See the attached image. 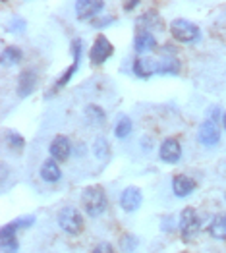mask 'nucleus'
<instances>
[{
	"instance_id": "f257e3e1",
	"label": "nucleus",
	"mask_w": 226,
	"mask_h": 253,
	"mask_svg": "<svg viewBox=\"0 0 226 253\" xmlns=\"http://www.w3.org/2000/svg\"><path fill=\"white\" fill-rule=\"evenodd\" d=\"M82 205L85 214H89L91 218L101 216L106 207H108V199H106V191L101 186H89L82 191Z\"/></svg>"
},
{
	"instance_id": "f03ea898",
	"label": "nucleus",
	"mask_w": 226,
	"mask_h": 253,
	"mask_svg": "<svg viewBox=\"0 0 226 253\" xmlns=\"http://www.w3.org/2000/svg\"><path fill=\"white\" fill-rule=\"evenodd\" d=\"M58 226L70 236H78L83 230V216L72 205H66L58 211Z\"/></svg>"
},
{
	"instance_id": "7ed1b4c3",
	"label": "nucleus",
	"mask_w": 226,
	"mask_h": 253,
	"mask_svg": "<svg viewBox=\"0 0 226 253\" xmlns=\"http://www.w3.org/2000/svg\"><path fill=\"white\" fill-rule=\"evenodd\" d=\"M178 230H180V236L184 240H191L195 238L199 230H201V218L197 211L193 207H185L182 209L180 216H178Z\"/></svg>"
},
{
	"instance_id": "20e7f679",
	"label": "nucleus",
	"mask_w": 226,
	"mask_h": 253,
	"mask_svg": "<svg viewBox=\"0 0 226 253\" xmlns=\"http://www.w3.org/2000/svg\"><path fill=\"white\" fill-rule=\"evenodd\" d=\"M168 29H170V35L178 42H195L199 39V27L189 20H182V18L172 20Z\"/></svg>"
},
{
	"instance_id": "39448f33",
	"label": "nucleus",
	"mask_w": 226,
	"mask_h": 253,
	"mask_svg": "<svg viewBox=\"0 0 226 253\" xmlns=\"http://www.w3.org/2000/svg\"><path fill=\"white\" fill-rule=\"evenodd\" d=\"M197 141L203 147H215V145H219V141H221L219 122H213V120H207L205 118L199 124V129H197Z\"/></svg>"
},
{
	"instance_id": "423d86ee",
	"label": "nucleus",
	"mask_w": 226,
	"mask_h": 253,
	"mask_svg": "<svg viewBox=\"0 0 226 253\" xmlns=\"http://www.w3.org/2000/svg\"><path fill=\"white\" fill-rule=\"evenodd\" d=\"M112 52H114V48H112V44L110 41L104 37V35H99L95 42L91 44V50H89V60L95 64V66H99V64H104L110 56H112Z\"/></svg>"
},
{
	"instance_id": "0eeeda50",
	"label": "nucleus",
	"mask_w": 226,
	"mask_h": 253,
	"mask_svg": "<svg viewBox=\"0 0 226 253\" xmlns=\"http://www.w3.org/2000/svg\"><path fill=\"white\" fill-rule=\"evenodd\" d=\"M103 10H104L103 0H78L76 2V16H78V20L82 21L99 18Z\"/></svg>"
},
{
	"instance_id": "6e6552de",
	"label": "nucleus",
	"mask_w": 226,
	"mask_h": 253,
	"mask_svg": "<svg viewBox=\"0 0 226 253\" xmlns=\"http://www.w3.org/2000/svg\"><path fill=\"white\" fill-rule=\"evenodd\" d=\"M159 157L166 165H176L182 159V145L176 137H166L159 147Z\"/></svg>"
},
{
	"instance_id": "1a4fd4ad",
	"label": "nucleus",
	"mask_w": 226,
	"mask_h": 253,
	"mask_svg": "<svg viewBox=\"0 0 226 253\" xmlns=\"http://www.w3.org/2000/svg\"><path fill=\"white\" fill-rule=\"evenodd\" d=\"M118 203H120V207L126 212H136L141 207V203H143V193H141L139 188H136V186H128L120 193Z\"/></svg>"
},
{
	"instance_id": "9d476101",
	"label": "nucleus",
	"mask_w": 226,
	"mask_h": 253,
	"mask_svg": "<svg viewBox=\"0 0 226 253\" xmlns=\"http://www.w3.org/2000/svg\"><path fill=\"white\" fill-rule=\"evenodd\" d=\"M48 153H50V159H54L56 163L62 161H68L70 155H72V141L68 135H56L50 145H48Z\"/></svg>"
},
{
	"instance_id": "9b49d317",
	"label": "nucleus",
	"mask_w": 226,
	"mask_h": 253,
	"mask_svg": "<svg viewBox=\"0 0 226 253\" xmlns=\"http://www.w3.org/2000/svg\"><path fill=\"white\" fill-rule=\"evenodd\" d=\"M82 48H83V42L82 39H76V41L72 42V54H74V64L62 74V78L56 82V85H54V89L52 91H56V89H60V87H64V85H68V82L74 78V74L78 72V68H80V60H82Z\"/></svg>"
},
{
	"instance_id": "f8f14e48",
	"label": "nucleus",
	"mask_w": 226,
	"mask_h": 253,
	"mask_svg": "<svg viewBox=\"0 0 226 253\" xmlns=\"http://www.w3.org/2000/svg\"><path fill=\"white\" fill-rule=\"evenodd\" d=\"M132 70H134V76H136V78L147 80V78L159 74V60H157V58H147V56L136 58Z\"/></svg>"
},
{
	"instance_id": "ddd939ff",
	"label": "nucleus",
	"mask_w": 226,
	"mask_h": 253,
	"mask_svg": "<svg viewBox=\"0 0 226 253\" xmlns=\"http://www.w3.org/2000/svg\"><path fill=\"white\" fill-rule=\"evenodd\" d=\"M197 188V182L193 180V178H189V176H185V174H178V176H174V180H172V193L176 195V197H187V195H191L193 191Z\"/></svg>"
},
{
	"instance_id": "4468645a",
	"label": "nucleus",
	"mask_w": 226,
	"mask_h": 253,
	"mask_svg": "<svg viewBox=\"0 0 226 253\" xmlns=\"http://www.w3.org/2000/svg\"><path fill=\"white\" fill-rule=\"evenodd\" d=\"M35 87H37V74H35V70H23L20 74V78H18V95H20L21 99H25V97H29L33 91H35Z\"/></svg>"
},
{
	"instance_id": "2eb2a0df",
	"label": "nucleus",
	"mask_w": 226,
	"mask_h": 253,
	"mask_svg": "<svg viewBox=\"0 0 226 253\" xmlns=\"http://www.w3.org/2000/svg\"><path fill=\"white\" fill-rule=\"evenodd\" d=\"M157 48V39L151 31H137L136 39H134V50L137 54H147L151 50Z\"/></svg>"
},
{
	"instance_id": "dca6fc26",
	"label": "nucleus",
	"mask_w": 226,
	"mask_h": 253,
	"mask_svg": "<svg viewBox=\"0 0 226 253\" xmlns=\"http://www.w3.org/2000/svg\"><path fill=\"white\" fill-rule=\"evenodd\" d=\"M39 174H41L43 182H46V184H54V182H58V180L62 178L60 165H58L54 159H46V161L41 165Z\"/></svg>"
},
{
	"instance_id": "f3484780",
	"label": "nucleus",
	"mask_w": 226,
	"mask_h": 253,
	"mask_svg": "<svg viewBox=\"0 0 226 253\" xmlns=\"http://www.w3.org/2000/svg\"><path fill=\"white\" fill-rule=\"evenodd\" d=\"M83 118H85L87 126H103L106 114L99 105H87L83 110Z\"/></svg>"
},
{
	"instance_id": "a211bd4d",
	"label": "nucleus",
	"mask_w": 226,
	"mask_h": 253,
	"mask_svg": "<svg viewBox=\"0 0 226 253\" xmlns=\"http://www.w3.org/2000/svg\"><path fill=\"white\" fill-rule=\"evenodd\" d=\"M209 234L215 240H226V212H219L213 216L209 224Z\"/></svg>"
},
{
	"instance_id": "6ab92c4d",
	"label": "nucleus",
	"mask_w": 226,
	"mask_h": 253,
	"mask_svg": "<svg viewBox=\"0 0 226 253\" xmlns=\"http://www.w3.org/2000/svg\"><path fill=\"white\" fill-rule=\"evenodd\" d=\"M157 60H159V74L161 76H176L182 68V64L176 56H163Z\"/></svg>"
},
{
	"instance_id": "aec40b11",
	"label": "nucleus",
	"mask_w": 226,
	"mask_h": 253,
	"mask_svg": "<svg viewBox=\"0 0 226 253\" xmlns=\"http://www.w3.org/2000/svg\"><path fill=\"white\" fill-rule=\"evenodd\" d=\"M21 60H23V52H21V48H18V46L10 44V46H6V48L2 50V64H4V66L14 68V66H18Z\"/></svg>"
},
{
	"instance_id": "412c9836",
	"label": "nucleus",
	"mask_w": 226,
	"mask_h": 253,
	"mask_svg": "<svg viewBox=\"0 0 226 253\" xmlns=\"http://www.w3.org/2000/svg\"><path fill=\"white\" fill-rule=\"evenodd\" d=\"M35 224V216H20V218H16V220H12V222H8V224H4L2 228L4 230H8V232H14L18 234L20 230H27L29 226H33Z\"/></svg>"
},
{
	"instance_id": "4be33fe9",
	"label": "nucleus",
	"mask_w": 226,
	"mask_h": 253,
	"mask_svg": "<svg viewBox=\"0 0 226 253\" xmlns=\"http://www.w3.org/2000/svg\"><path fill=\"white\" fill-rule=\"evenodd\" d=\"M132 129H134L132 118H128V116H118V120H116V124H114V135H116L118 139H126V137L132 133Z\"/></svg>"
},
{
	"instance_id": "5701e85b",
	"label": "nucleus",
	"mask_w": 226,
	"mask_h": 253,
	"mask_svg": "<svg viewBox=\"0 0 226 253\" xmlns=\"http://www.w3.org/2000/svg\"><path fill=\"white\" fill-rule=\"evenodd\" d=\"M2 238V253H18L20 252V242H18V236L16 234H8V232H0Z\"/></svg>"
},
{
	"instance_id": "b1692460",
	"label": "nucleus",
	"mask_w": 226,
	"mask_h": 253,
	"mask_svg": "<svg viewBox=\"0 0 226 253\" xmlns=\"http://www.w3.org/2000/svg\"><path fill=\"white\" fill-rule=\"evenodd\" d=\"M137 25H139V31H149L153 27H161V18L157 12H145L137 20Z\"/></svg>"
},
{
	"instance_id": "393cba45",
	"label": "nucleus",
	"mask_w": 226,
	"mask_h": 253,
	"mask_svg": "<svg viewBox=\"0 0 226 253\" xmlns=\"http://www.w3.org/2000/svg\"><path fill=\"white\" fill-rule=\"evenodd\" d=\"M93 153H95V157L97 159H108V155H110V145H108V141L104 139V137H97L95 139V143H93Z\"/></svg>"
},
{
	"instance_id": "a878e982",
	"label": "nucleus",
	"mask_w": 226,
	"mask_h": 253,
	"mask_svg": "<svg viewBox=\"0 0 226 253\" xmlns=\"http://www.w3.org/2000/svg\"><path fill=\"white\" fill-rule=\"evenodd\" d=\"M4 135H6V143H8V147L12 149V151H21V149L25 147V139L21 137L18 131H6Z\"/></svg>"
},
{
	"instance_id": "bb28decb",
	"label": "nucleus",
	"mask_w": 226,
	"mask_h": 253,
	"mask_svg": "<svg viewBox=\"0 0 226 253\" xmlns=\"http://www.w3.org/2000/svg\"><path fill=\"white\" fill-rule=\"evenodd\" d=\"M120 248H122L124 253L136 252V248H137V238H136L134 234H124L122 238H120Z\"/></svg>"
},
{
	"instance_id": "cd10ccee",
	"label": "nucleus",
	"mask_w": 226,
	"mask_h": 253,
	"mask_svg": "<svg viewBox=\"0 0 226 253\" xmlns=\"http://www.w3.org/2000/svg\"><path fill=\"white\" fill-rule=\"evenodd\" d=\"M23 29H25V20L14 18V20L8 23V29H6V31H10V33H21Z\"/></svg>"
},
{
	"instance_id": "c85d7f7f",
	"label": "nucleus",
	"mask_w": 226,
	"mask_h": 253,
	"mask_svg": "<svg viewBox=\"0 0 226 253\" xmlns=\"http://www.w3.org/2000/svg\"><path fill=\"white\" fill-rule=\"evenodd\" d=\"M207 120H213V122H223L221 108H219V106H211V108L207 110Z\"/></svg>"
},
{
	"instance_id": "c756f323",
	"label": "nucleus",
	"mask_w": 226,
	"mask_h": 253,
	"mask_svg": "<svg viewBox=\"0 0 226 253\" xmlns=\"http://www.w3.org/2000/svg\"><path fill=\"white\" fill-rule=\"evenodd\" d=\"M93 253H114V250H112V246L108 242H101V244L95 246Z\"/></svg>"
},
{
	"instance_id": "7c9ffc66",
	"label": "nucleus",
	"mask_w": 226,
	"mask_h": 253,
	"mask_svg": "<svg viewBox=\"0 0 226 253\" xmlns=\"http://www.w3.org/2000/svg\"><path fill=\"white\" fill-rule=\"evenodd\" d=\"M139 6V2L137 0H132V2H124V10L126 12H132V10H136Z\"/></svg>"
},
{
	"instance_id": "2f4dec72",
	"label": "nucleus",
	"mask_w": 226,
	"mask_h": 253,
	"mask_svg": "<svg viewBox=\"0 0 226 253\" xmlns=\"http://www.w3.org/2000/svg\"><path fill=\"white\" fill-rule=\"evenodd\" d=\"M141 145H143V151H149V149L153 147V139H151V137H147V135H145L143 139H141Z\"/></svg>"
},
{
	"instance_id": "473e14b6",
	"label": "nucleus",
	"mask_w": 226,
	"mask_h": 253,
	"mask_svg": "<svg viewBox=\"0 0 226 253\" xmlns=\"http://www.w3.org/2000/svg\"><path fill=\"white\" fill-rule=\"evenodd\" d=\"M112 21H114V20H97L95 23H93V25H95L97 29H101V27H106V25H110Z\"/></svg>"
},
{
	"instance_id": "72a5a7b5",
	"label": "nucleus",
	"mask_w": 226,
	"mask_h": 253,
	"mask_svg": "<svg viewBox=\"0 0 226 253\" xmlns=\"http://www.w3.org/2000/svg\"><path fill=\"white\" fill-rule=\"evenodd\" d=\"M223 127H225V131H226V110L223 112Z\"/></svg>"
},
{
	"instance_id": "f704fd0d",
	"label": "nucleus",
	"mask_w": 226,
	"mask_h": 253,
	"mask_svg": "<svg viewBox=\"0 0 226 253\" xmlns=\"http://www.w3.org/2000/svg\"><path fill=\"white\" fill-rule=\"evenodd\" d=\"M225 201H226V191H225Z\"/></svg>"
}]
</instances>
